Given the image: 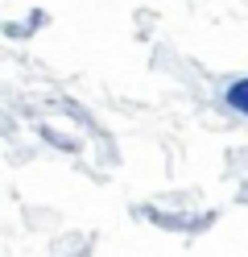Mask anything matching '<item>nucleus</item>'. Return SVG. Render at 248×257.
<instances>
[{"label":"nucleus","instance_id":"1","mask_svg":"<svg viewBox=\"0 0 248 257\" xmlns=\"http://www.w3.org/2000/svg\"><path fill=\"white\" fill-rule=\"evenodd\" d=\"M145 216L153 224H161V228H178V232H203L207 224H215V212H207V216H161L153 207H145Z\"/></svg>","mask_w":248,"mask_h":257},{"label":"nucleus","instance_id":"2","mask_svg":"<svg viewBox=\"0 0 248 257\" xmlns=\"http://www.w3.org/2000/svg\"><path fill=\"white\" fill-rule=\"evenodd\" d=\"M223 100H227V108H236L240 116H248V75H244V79H236V83L223 91Z\"/></svg>","mask_w":248,"mask_h":257},{"label":"nucleus","instance_id":"3","mask_svg":"<svg viewBox=\"0 0 248 257\" xmlns=\"http://www.w3.org/2000/svg\"><path fill=\"white\" fill-rule=\"evenodd\" d=\"M240 203H248V183H244V187H240Z\"/></svg>","mask_w":248,"mask_h":257}]
</instances>
